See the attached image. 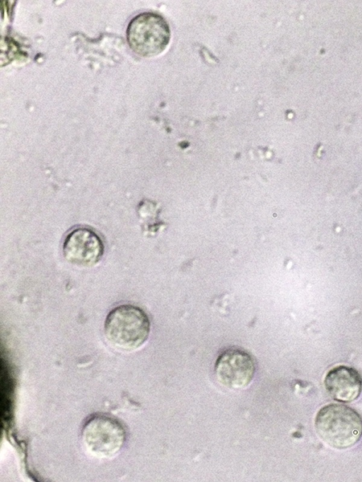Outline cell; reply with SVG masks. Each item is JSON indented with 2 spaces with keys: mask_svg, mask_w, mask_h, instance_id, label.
<instances>
[{
  "mask_svg": "<svg viewBox=\"0 0 362 482\" xmlns=\"http://www.w3.org/2000/svg\"><path fill=\"white\" fill-rule=\"evenodd\" d=\"M150 321L139 307L122 304L112 309L104 324L107 342L115 348L132 352L142 347L148 338Z\"/></svg>",
  "mask_w": 362,
  "mask_h": 482,
  "instance_id": "1",
  "label": "cell"
},
{
  "mask_svg": "<svg viewBox=\"0 0 362 482\" xmlns=\"http://www.w3.org/2000/svg\"><path fill=\"white\" fill-rule=\"evenodd\" d=\"M315 426L320 439L338 449L354 446L362 436V419L354 410L344 405L322 408L316 415Z\"/></svg>",
  "mask_w": 362,
  "mask_h": 482,
  "instance_id": "2",
  "label": "cell"
},
{
  "mask_svg": "<svg viewBox=\"0 0 362 482\" xmlns=\"http://www.w3.org/2000/svg\"><path fill=\"white\" fill-rule=\"evenodd\" d=\"M127 38L131 49L138 55L151 57L162 53L170 42L167 21L154 13H143L129 23Z\"/></svg>",
  "mask_w": 362,
  "mask_h": 482,
  "instance_id": "3",
  "label": "cell"
},
{
  "mask_svg": "<svg viewBox=\"0 0 362 482\" xmlns=\"http://www.w3.org/2000/svg\"><path fill=\"white\" fill-rule=\"evenodd\" d=\"M81 439L86 451L91 455L108 459L117 455L122 448L125 430L115 418L98 415L84 424Z\"/></svg>",
  "mask_w": 362,
  "mask_h": 482,
  "instance_id": "4",
  "label": "cell"
},
{
  "mask_svg": "<svg viewBox=\"0 0 362 482\" xmlns=\"http://www.w3.org/2000/svg\"><path fill=\"white\" fill-rule=\"evenodd\" d=\"M256 370L252 357L239 349H228L217 358L214 372L217 381L230 389H243L252 381Z\"/></svg>",
  "mask_w": 362,
  "mask_h": 482,
  "instance_id": "5",
  "label": "cell"
},
{
  "mask_svg": "<svg viewBox=\"0 0 362 482\" xmlns=\"http://www.w3.org/2000/svg\"><path fill=\"white\" fill-rule=\"evenodd\" d=\"M103 248L101 239L94 231L87 228H77L66 236L63 254L71 264L91 267L100 260Z\"/></svg>",
  "mask_w": 362,
  "mask_h": 482,
  "instance_id": "6",
  "label": "cell"
},
{
  "mask_svg": "<svg viewBox=\"0 0 362 482\" xmlns=\"http://www.w3.org/2000/svg\"><path fill=\"white\" fill-rule=\"evenodd\" d=\"M325 384L330 396L341 402H351L356 399L362 388V380L358 372L346 366H339L330 370Z\"/></svg>",
  "mask_w": 362,
  "mask_h": 482,
  "instance_id": "7",
  "label": "cell"
}]
</instances>
